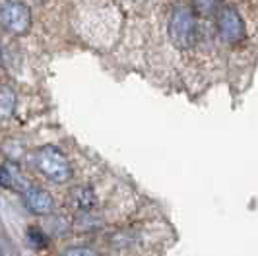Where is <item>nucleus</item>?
<instances>
[{
	"instance_id": "2",
	"label": "nucleus",
	"mask_w": 258,
	"mask_h": 256,
	"mask_svg": "<svg viewBox=\"0 0 258 256\" xmlns=\"http://www.w3.org/2000/svg\"><path fill=\"white\" fill-rule=\"evenodd\" d=\"M169 39L177 49H190L196 43V20L188 8L179 6L173 10L169 20Z\"/></svg>"
},
{
	"instance_id": "8",
	"label": "nucleus",
	"mask_w": 258,
	"mask_h": 256,
	"mask_svg": "<svg viewBox=\"0 0 258 256\" xmlns=\"http://www.w3.org/2000/svg\"><path fill=\"white\" fill-rule=\"evenodd\" d=\"M220 2L221 0H192V8L200 16H212L220 6Z\"/></svg>"
},
{
	"instance_id": "11",
	"label": "nucleus",
	"mask_w": 258,
	"mask_h": 256,
	"mask_svg": "<svg viewBox=\"0 0 258 256\" xmlns=\"http://www.w3.org/2000/svg\"><path fill=\"white\" fill-rule=\"evenodd\" d=\"M0 62H2V47H0Z\"/></svg>"
},
{
	"instance_id": "6",
	"label": "nucleus",
	"mask_w": 258,
	"mask_h": 256,
	"mask_svg": "<svg viewBox=\"0 0 258 256\" xmlns=\"http://www.w3.org/2000/svg\"><path fill=\"white\" fill-rule=\"evenodd\" d=\"M0 186L24 194L31 184L27 182V179L22 175V171L16 165H12V163H2L0 165Z\"/></svg>"
},
{
	"instance_id": "9",
	"label": "nucleus",
	"mask_w": 258,
	"mask_h": 256,
	"mask_svg": "<svg viewBox=\"0 0 258 256\" xmlns=\"http://www.w3.org/2000/svg\"><path fill=\"white\" fill-rule=\"evenodd\" d=\"M27 241L33 244L35 248H45L47 246V235L43 233L41 229H37V227H29L27 229Z\"/></svg>"
},
{
	"instance_id": "4",
	"label": "nucleus",
	"mask_w": 258,
	"mask_h": 256,
	"mask_svg": "<svg viewBox=\"0 0 258 256\" xmlns=\"http://www.w3.org/2000/svg\"><path fill=\"white\" fill-rule=\"evenodd\" d=\"M218 31L220 37L229 45H237L246 37L245 22L233 6H223L218 12Z\"/></svg>"
},
{
	"instance_id": "1",
	"label": "nucleus",
	"mask_w": 258,
	"mask_h": 256,
	"mask_svg": "<svg viewBox=\"0 0 258 256\" xmlns=\"http://www.w3.org/2000/svg\"><path fill=\"white\" fill-rule=\"evenodd\" d=\"M33 167L52 182H66L72 179V167L68 157L56 146H41L31 155Z\"/></svg>"
},
{
	"instance_id": "3",
	"label": "nucleus",
	"mask_w": 258,
	"mask_h": 256,
	"mask_svg": "<svg viewBox=\"0 0 258 256\" xmlns=\"http://www.w3.org/2000/svg\"><path fill=\"white\" fill-rule=\"evenodd\" d=\"M0 27L12 35H24L31 27V10L22 0L0 2Z\"/></svg>"
},
{
	"instance_id": "10",
	"label": "nucleus",
	"mask_w": 258,
	"mask_h": 256,
	"mask_svg": "<svg viewBox=\"0 0 258 256\" xmlns=\"http://www.w3.org/2000/svg\"><path fill=\"white\" fill-rule=\"evenodd\" d=\"M60 256H99L90 246H70Z\"/></svg>"
},
{
	"instance_id": "5",
	"label": "nucleus",
	"mask_w": 258,
	"mask_h": 256,
	"mask_svg": "<svg viewBox=\"0 0 258 256\" xmlns=\"http://www.w3.org/2000/svg\"><path fill=\"white\" fill-rule=\"evenodd\" d=\"M24 202L27 210L35 216H49L54 208V200L51 194L43 188H33V186H29L24 192Z\"/></svg>"
},
{
	"instance_id": "7",
	"label": "nucleus",
	"mask_w": 258,
	"mask_h": 256,
	"mask_svg": "<svg viewBox=\"0 0 258 256\" xmlns=\"http://www.w3.org/2000/svg\"><path fill=\"white\" fill-rule=\"evenodd\" d=\"M16 103H18V97H16L14 88L0 84V118H4V120L12 118L14 111H16Z\"/></svg>"
},
{
	"instance_id": "12",
	"label": "nucleus",
	"mask_w": 258,
	"mask_h": 256,
	"mask_svg": "<svg viewBox=\"0 0 258 256\" xmlns=\"http://www.w3.org/2000/svg\"><path fill=\"white\" fill-rule=\"evenodd\" d=\"M0 256H2V252H0Z\"/></svg>"
}]
</instances>
